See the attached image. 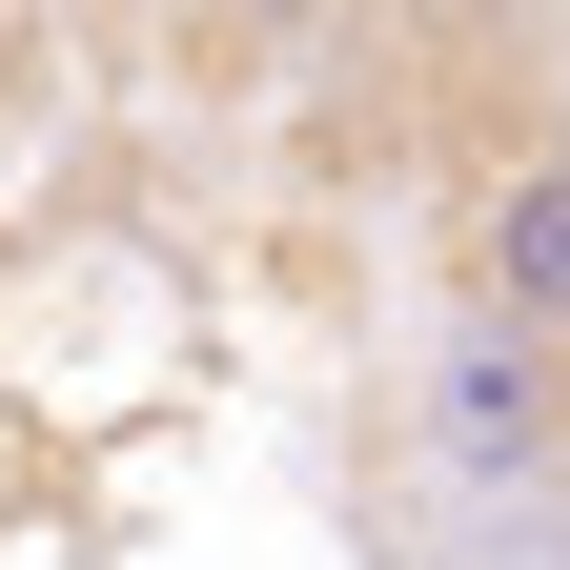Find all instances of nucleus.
I'll list each match as a JSON object with an SVG mask.
<instances>
[{
    "label": "nucleus",
    "mask_w": 570,
    "mask_h": 570,
    "mask_svg": "<svg viewBox=\"0 0 570 570\" xmlns=\"http://www.w3.org/2000/svg\"><path fill=\"white\" fill-rule=\"evenodd\" d=\"M387 428H407L428 489H469V510H570V346L489 326V306H428Z\"/></svg>",
    "instance_id": "1"
},
{
    "label": "nucleus",
    "mask_w": 570,
    "mask_h": 570,
    "mask_svg": "<svg viewBox=\"0 0 570 570\" xmlns=\"http://www.w3.org/2000/svg\"><path fill=\"white\" fill-rule=\"evenodd\" d=\"M449 306H489V326L570 346V142L469 164V204H449Z\"/></svg>",
    "instance_id": "2"
},
{
    "label": "nucleus",
    "mask_w": 570,
    "mask_h": 570,
    "mask_svg": "<svg viewBox=\"0 0 570 570\" xmlns=\"http://www.w3.org/2000/svg\"><path fill=\"white\" fill-rule=\"evenodd\" d=\"M204 21H245V41H306V21H326V0H204Z\"/></svg>",
    "instance_id": "3"
}]
</instances>
